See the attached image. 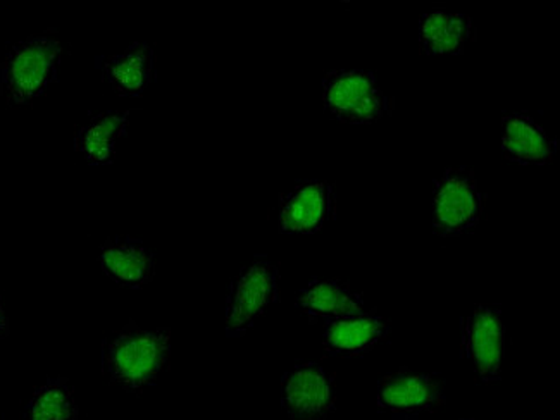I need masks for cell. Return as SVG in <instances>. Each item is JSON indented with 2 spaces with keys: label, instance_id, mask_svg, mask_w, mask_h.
<instances>
[{
  "label": "cell",
  "instance_id": "obj_1",
  "mask_svg": "<svg viewBox=\"0 0 560 420\" xmlns=\"http://www.w3.org/2000/svg\"><path fill=\"white\" fill-rule=\"evenodd\" d=\"M170 355V329H142L131 323L104 341L102 368L119 388L142 393L158 383Z\"/></svg>",
  "mask_w": 560,
  "mask_h": 420
},
{
  "label": "cell",
  "instance_id": "obj_2",
  "mask_svg": "<svg viewBox=\"0 0 560 420\" xmlns=\"http://www.w3.org/2000/svg\"><path fill=\"white\" fill-rule=\"evenodd\" d=\"M65 45L54 33H38L9 47L0 65V95L23 107L44 95L59 73Z\"/></svg>",
  "mask_w": 560,
  "mask_h": 420
},
{
  "label": "cell",
  "instance_id": "obj_3",
  "mask_svg": "<svg viewBox=\"0 0 560 420\" xmlns=\"http://www.w3.org/2000/svg\"><path fill=\"white\" fill-rule=\"evenodd\" d=\"M323 104L341 122L370 125L390 113L392 101L378 80L364 69H335L323 78Z\"/></svg>",
  "mask_w": 560,
  "mask_h": 420
},
{
  "label": "cell",
  "instance_id": "obj_4",
  "mask_svg": "<svg viewBox=\"0 0 560 420\" xmlns=\"http://www.w3.org/2000/svg\"><path fill=\"white\" fill-rule=\"evenodd\" d=\"M485 198L471 170L451 167L442 173L434 182L431 202L434 235L457 238L469 233L483 219Z\"/></svg>",
  "mask_w": 560,
  "mask_h": 420
},
{
  "label": "cell",
  "instance_id": "obj_5",
  "mask_svg": "<svg viewBox=\"0 0 560 420\" xmlns=\"http://www.w3.org/2000/svg\"><path fill=\"white\" fill-rule=\"evenodd\" d=\"M280 296V271L266 259L240 269L228 290L226 335L242 336L253 328L260 315L265 314Z\"/></svg>",
  "mask_w": 560,
  "mask_h": 420
},
{
  "label": "cell",
  "instance_id": "obj_6",
  "mask_svg": "<svg viewBox=\"0 0 560 420\" xmlns=\"http://www.w3.org/2000/svg\"><path fill=\"white\" fill-rule=\"evenodd\" d=\"M376 405L392 419L418 420L445 405V381L439 374L409 369L392 372L380 380Z\"/></svg>",
  "mask_w": 560,
  "mask_h": 420
},
{
  "label": "cell",
  "instance_id": "obj_7",
  "mask_svg": "<svg viewBox=\"0 0 560 420\" xmlns=\"http://www.w3.org/2000/svg\"><path fill=\"white\" fill-rule=\"evenodd\" d=\"M463 355L479 383L500 380L505 355V324L499 308L478 305L464 317Z\"/></svg>",
  "mask_w": 560,
  "mask_h": 420
},
{
  "label": "cell",
  "instance_id": "obj_8",
  "mask_svg": "<svg viewBox=\"0 0 560 420\" xmlns=\"http://www.w3.org/2000/svg\"><path fill=\"white\" fill-rule=\"evenodd\" d=\"M334 377L319 364L290 369L281 381V407L290 420H326L335 412Z\"/></svg>",
  "mask_w": 560,
  "mask_h": 420
},
{
  "label": "cell",
  "instance_id": "obj_9",
  "mask_svg": "<svg viewBox=\"0 0 560 420\" xmlns=\"http://www.w3.org/2000/svg\"><path fill=\"white\" fill-rule=\"evenodd\" d=\"M335 212L334 185L328 182L299 183L281 195L278 203V230L287 235H313Z\"/></svg>",
  "mask_w": 560,
  "mask_h": 420
},
{
  "label": "cell",
  "instance_id": "obj_10",
  "mask_svg": "<svg viewBox=\"0 0 560 420\" xmlns=\"http://www.w3.org/2000/svg\"><path fill=\"white\" fill-rule=\"evenodd\" d=\"M296 308L311 323L325 324L374 314L364 296L340 279H311L296 293Z\"/></svg>",
  "mask_w": 560,
  "mask_h": 420
},
{
  "label": "cell",
  "instance_id": "obj_11",
  "mask_svg": "<svg viewBox=\"0 0 560 420\" xmlns=\"http://www.w3.org/2000/svg\"><path fill=\"white\" fill-rule=\"evenodd\" d=\"M98 259L104 275L119 287L142 290L154 278V252L140 240L130 236L106 240Z\"/></svg>",
  "mask_w": 560,
  "mask_h": 420
},
{
  "label": "cell",
  "instance_id": "obj_12",
  "mask_svg": "<svg viewBox=\"0 0 560 420\" xmlns=\"http://www.w3.org/2000/svg\"><path fill=\"white\" fill-rule=\"evenodd\" d=\"M502 150L509 161L523 166H545L556 158L559 142L529 114L516 113L504 119Z\"/></svg>",
  "mask_w": 560,
  "mask_h": 420
},
{
  "label": "cell",
  "instance_id": "obj_13",
  "mask_svg": "<svg viewBox=\"0 0 560 420\" xmlns=\"http://www.w3.org/2000/svg\"><path fill=\"white\" fill-rule=\"evenodd\" d=\"M390 332V320L370 314L326 324L323 347L334 357H359L378 347Z\"/></svg>",
  "mask_w": 560,
  "mask_h": 420
},
{
  "label": "cell",
  "instance_id": "obj_14",
  "mask_svg": "<svg viewBox=\"0 0 560 420\" xmlns=\"http://www.w3.org/2000/svg\"><path fill=\"white\" fill-rule=\"evenodd\" d=\"M102 71L114 92L125 97H140L154 80V49L149 44L137 42L125 52L104 59Z\"/></svg>",
  "mask_w": 560,
  "mask_h": 420
},
{
  "label": "cell",
  "instance_id": "obj_15",
  "mask_svg": "<svg viewBox=\"0 0 560 420\" xmlns=\"http://www.w3.org/2000/svg\"><path fill=\"white\" fill-rule=\"evenodd\" d=\"M130 122V110H110L90 119L77 131L74 145L92 166L110 164L119 138L125 137Z\"/></svg>",
  "mask_w": 560,
  "mask_h": 420
},
{
  "label": "cell",
  "instance_id": "obj_16",
  "mask_svg": "<svg viewBox=\"0 0 560 420\" xmlns=\"http://www.w3.org/2000/svg\"><path fill=\"white\" fill-rule=\"evenodd\" d=\"M475 38V25L466 14L431 11L419 23V42L422 52L431 56L460 54Z\"/></svg>",
  "mask_w": 560,
  "mask_h": 420
},
{
  "label": "cell",
  "instance_id": "obj_17",
  "mask_svg": "<svg viewBox=\"0 0 560 420\" xmlns=\"http://www.w3.org/2000/svg\"><path fill=\"white\" fill-rule=\"evenodd\" d=\"M74 389L65 377H56L35 389L25 408V420H77Z\"/></svg>",
  "mask_w": 560,
  "mask_h": 420
},
{
  "label": "cell",
  "instance_id": "obj_18",
  "mask_svg": "<svg viewBox=\"0 0 560 420\" xmlns=\"http://www.w3.org/2000/svg\"><path fill=\"white\" fill-rule=\"evenodd\" d=\"M9 335V319L8 314H5L4 302H2V296H0V340H4Z\"/></svg>",
  "mask_w": 560,
  "mask_h": 420
},
{
  "label": "cell",
  "instance_id": "obj_19",
  "mask_svg": "<svg viewBox=\"0 0 560 420\" xmlns=\"http://www.w3.org/2000/svg\"><path fill=\"white\" fill-rule=\"evenodd\" d=\"M463 420H472V419H463Z\"/></svg>",
  "mask_w": 560,
  "mask_h": 420
},
{
  "label": "cell",
  "instance_id": "obj_20",
  "mask_svg": "<svg viewBox=\"0 0 560 420\" xmlns=\"http://www.w3.org/2000/svg\"><path fill=\"white\" fill-rule=\"evenodd\" d=\"M0 420H4V419H0Z\"/></svg>",
  "mask_w": 560,
  "mask_h": 420
}]
</instances>
